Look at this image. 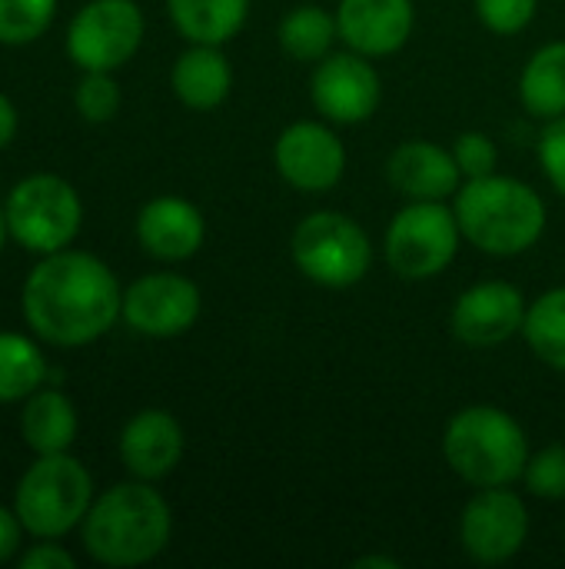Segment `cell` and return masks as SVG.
<instances>
[{
    "label": "cell",
    "mask_w": 565,
    "mask_h": 569,
    "mask_svg": "<svg viewBox=\"0 0 565 569\" xmlns=\"http://www.w3.org/2000/svg\"><path fill=\"white\" fill-rule=\"evenodd\" d=\"M336 27L350 50L370 60L393 57L413 37L416 7L413 0H340Z\"/></svg>",
    "instance_id": "cell-15"
},
{
    "label": "cell",
    "mask_w": 565,
    "mask_h": 569,
    "mask_svg": "<svg viewBox=\"0 0 565 569\" xmlns=\"http://www.w3.org/2000/svg\"><path fill=\"white\" fill-rule=\"evenodd\" d=\"M170 87L176 100L190 110H216L233 90V67L226 53L213 43H190L173 63Z\"/></svg>",
    "instance_id": "cell-19"
},
{
    "label": "cell",
    "mask_w": 565,
    "mask_h": 569,
    "mask_svg": "<svg viewBox=\"0 0 565 569\" xmlns=\"http://www.w3.org/2000/svg\"><path fill=\"white\" fill-rule=\"evenodd\" d=\"M23 317L53 347H87L123 317V290L93 253L57 250L30 270Z\"/></svg>",
    "instance_id": "cell-1"
},
{
    "label": "cell",
    "mask_w": 565,
    "mask_h": 569,
    "mask_svg": "<svg viewBox=\"0 0 565 569\" xmlns=\"http://www.w3.org/2000/svg\"><path fill=\"white\" fill-rule=\"evenodd\" d=\"M20 530H23L20 517L10 513L7 507H0V563H7V560L17 553V547H20Z\"/></svg>",
    "instance_id": "cell-33"
},
{
    "label": "cell",
    "mask_w": 565,
    "mask_h": 569,
    "mask_svg": "<svg viewBox=\"0 0 565 569\" xmlns=\"http://www.w3.org/2000/svg\"><path fill=\"white\" fill-rule=\"evenodd\" d=\"M143 10L137 0H90L67 30V53L80 70L123 67L143 43Z\"/></svg>",
    "instance_id": "cell-10"
},
{
    "label": "cell",
    "mask_w": 565,
    "mask_h": 569,
    "mask_svg": "<svg viewBox=\"0 0 565 569\" xmlns=\"http://www.w3.org/2000/svg\"><path fill=\"white\" fill-rule=\"evenodd\" d=\"M276 173L300 193H326L346 173V143L326 120H296L273 143Z\"/></svg>",
    "instance_id": "cell-12"
},
{
    "label": "cell",
    "mask_w": 565,
    "mask_h": 569,
    "mask_svg": "<svg viewBox=\"0 0 565 569\" xmlns=\"http://www.w3.org/2000/svg\"><path fill=\"white\" fill-rule=\"evenodd\" d=\"M533 520L509 487H483L460 513V547L480 567H500L523 553Z\"/></svg>",
    "instance_id": "cell-9"
},
{
    "label": "cell",
    "mask_w": 565,
    "mask_h": 569,
    "mask_svg": "<svg viewBox=\"0 0 565 569\" xmlns=\"http://www.w3.org/2000/svg\"><path fill=\"white\" fill-rule=\"evenodd\" d=\"M519 100L529 117L556 120L565 113V40L543 43L519 73Z\"/></svg>",
    "instance_id": "cell-22"
},
{
    "label": "cell",
    "mask_w": 565,
    "mask_h": 569,
    "mask_svg": "<svg viewBox=\"0 0 565 569\" xmlns=\"http://www.w3.org/2000/svg\"><path fill=\"white\" fill-rule=\"evenodd\" d=\"M57 0H0V43L23 47L47 33Z\"/></svg>",
    "instance_id": "cell-26"
},
{
    "label": "cell",
    "mask_w": 565,
    "mask_h": 569,
    "mask_svg": "<svg viewBox=\"0 0 565 569\" xmlns=\"http://www.w3.org/2000/svg\"><path fill=\"white\" fill-rule=\"evenodd\" d=\"M473 7L480 23L496 37L523 33L539 13V0H473Z\"/></svg>",
    "instance_id": "cell-29"
},
{
    "label": "cell",
    "mask_w": 565,
    "mask_h": 569,
    "mask_svg": "<svg viewBox=\"0 0 565 569\" xmlns=\"http://www.w3.org/2000/svg\"><path fill=\"white\" fill-rule=\"evenodd\" d=\"M453 210L463 240L490 257H519L533 250L549 223L543 197L526 180L503 173L463 180L453 197Z\"/></svg>",
    "instance_id": "cell-3"
},
{
    "label": "cell",
    "mask_w": 565,
    "mask_h": 569,
    "mask_svg": "<svg viewBox=\"0 0 565 569\" xmlns=\"http://www.w3.org/2000/svg\"><path fill=\"white\" fill-rule=\"evenodd\" d=\"M137 240L150 257L163 263H180L200 253L206 240V220L190 200L163 193L140 207Z\"/></svg>",
    "instance_id": "cell-18"
},
{
    "label": "cell",
    "mask_w": 565,
    "mask_h": 569,
    "mask_svg": "<svg viewBox=\"0 0 565 569\" xmlns=\"http://www.w3.org/2000/svg\"><path fill=\"white\" fill-rule=\"evenodd\" d=\"M20 433L23 443L37 453H67L70 443L77 440V410L70 397L60 390H37L30 393L23 413H20Z\"/></svg>",
    "instance_id": "cell-21"
},
{
    "label": "cell",
    "mask_w": 565,
    "mask_h": 569,
    "mask_svg": "<svg viewBox=\"0 0 565 569\" xmlns=\"http://www.w3.org/2000/svg\"><path fill=\"white\" fill-rule=\"evenodd\" d=\"M313 110L333 127H360L366 123L383 100V80L370 57L356 50L326 53L316 60L310 77Z\"/></svg>",
    "instance_id": "cell-11"
},
{
    "label": "cell",
    "mask_w": 565,
    "mask_h": 569,
    "mask_svg": "<svg viewBox=\"0 0 565 569\" xmlns=\"http://www.w3.org/2000/svg\"><path fill=\"white\" fill-rule=\"evenodd\" d=\"M353 567L356 569H400V560H393V557H380V553H370V557H360V560H353Z\"/></svg>",
    "instance_id": "cell-35"
},
{
    "label": "cell",
    "mask_w": 565,
    "mask_h": 569,
    "mask_svg": "<svg viewBox=\"0 0 565 569\" xmlns=\"http://www.w3.org/2000/svg\"><path fill=\"white\" fill-rule=\"evenodd\" d=\"M167 13L190 43H230L250 17V0H167Z\"/></svg>",
    "instance_id": "cell-20"
},
{
    "label": "cell",
    "mask_w": 565,
    "mask_h": 569,
    "mask_svg": "<svg viewBox=\"0 0 565 569\" xmlns=\"http://www.w3.org/2000/svg\"><path fill=\"white\" fill-rule=\"evenodd\" d=\"M460 243L463 230L446 200H410L386 227L383 257L400 280L423 283L453 267Z\"/></svg>",
    "instance_id": "cell-7"
},
{
    "label": "cell",
    "mask_w": 565,
    "mask_h": 569,
    "mask_svg": "<svg viewBox=\"0 0 565 569\" xmlns=\"http://www.w3.org/2000/svg\"><path fill=\"white\" fill-rule=\"evenodd\" d=\"M203 310L200 287L180 273H147L123 290V320L150 340L183 337Z\"/></svg>",
    "instance_id": "cell-13"
},
{
    "label": "cell",
    "mask_w": 565,
    "mask_h": 569,
    "mask_svg": "<svg viewBox=\"0 0 565 569\" xmlns=\"http://www.w3.org/2000/svg\"><path fill=\"white\" fill-rule=\"evenodd\" d=\"M73 103L87 123H107L120 110V83L107 70H87V77L77 83Z\"/></svg>",
    "instance_id": "cell-27"
},
{
    "label": "cell",
    "mask_w": 565,
    "mask_h": 569,
    "mask_svg": "<svg viewBox=\"0 0 565 569\" xmlns=\"http://www.w3.org/2000/svg\"><path fill=\"white\" fill-rule=\"evenodd\" d=\"M536 153H539V167H543L546 180L553 183L556 193L565 197V113L556 120H546Z\"/></svg>",
    "instance_id": "cell-31"
},
{
    "label": "cell",
    "mask_w": 565,
    "mask_h": 569,
    "mask_svg": "<svg viewBox=\"0 0 565 569\" xmlns=\"http://www.w3.org/2000/svg\"><path fill=\"white\" fill-rule=\"evenodd\" d=\"M386 180L406 200H450L463 187V170L453 147L433 140H403L386 160Z\"/></svg>",
    "instance_id": "cell-17"
},
{
    "label": "cell",
    "mask_w": 565,
    "mask_h": 569,
    "mask_svg": "<svg viewBox=\"0 0 565 569\" xmlns=\"http://www.w3.org/2000/svg\"><path fill=\"white\" fill-rule=\"evenodd\" d=\"M7 233H10V227H7V213L0 210V250H3V240H7Z\"/></svg>",
    "instance_id": "cell-36"
},
{
    "label": "cell",
    "mask_w": 565,
    "mask_h": 569,
    "mask_svg": "<svg viewBox=\"0 0 565 569\" xmlns=\"http://www.w3.org/2000/svg\"><path fill=\"white\" fill-rule=\"evenodd\" d=\"M83 550L90 560L113 569L157 560L173 533L170 503L147 483H117L103 490L83 517Z\"/></svg>",
    "instance_id": "cell-2"
},
{
    "label": "cell",
    "mask_w": 565,
    "mask_h": 569,
    "mask_svg": "<svg viewBox=\"0 0 565 569\" xmlns=\"http://www.w3.org/2000/svg\"><path fill=\"white\" fill-rule=\"evenodd\" d=\"M523 340L546 367L565 373V287H553L529 303Z\"/></svg>",
    "instance_id": "cell-24"
},
{
    "label": "cell",
    "mask_w": 565,
    "mask_h": 569,
    "mask_svg": "<svg viewBox=\"0 0 565 569\" xmlns=\"http://www.w3.org/2000/svg\"><path fill=\"white\" fill-rule=\"evenodd\" d=\"M17 133V107L10 103L7 93H0V150L13 140Z\"/></svg>",
    "instance_id": "cell-34"
},
{
    "label": "cell",
    "mask_w": 565,
    "mask_h": 569,
    "mask_svg": "<svg viewBox=\"0 0 565 569\" xmlns=\"http://www.w3.org/2000/svg\"><path fill=\"white\" fill-rule=\"evenodd\" d=\"M523 483L536 500H565V443L536 450L526 463Z\"/></svg>",
    "instance_id": "cell-28"
},
{
    "label": "cell",
    "mask_w": 565,
    "mask_h": 569,
    "mask_svg": "<svg viewBox=\"0 0 565 569\" xmlns=\"http://www.w3.org/2000/svg\"><path fill=\"white\" fill-rule=\"evenodd\" d=\"M47 360L40 347L20 333H0V403H17L40 390Z\"/></svg>",
    "instance_id": "cell-25"
},
{
    "label": "cell",
    "mask_w": 565,
    "mask_h": 569,
    "mask_svg": "<svg viewBox=\"0 0 565 569\" xmlns=\"http://www.w3.org/2000/svg\"><path fill=\"white\" fill-rule=\"evenodd\" d=\"M529 300L519 287L506 280H483L463 290L450 310V330L460 343L490 350L509 343L516 333H523Z\"/></svg>",
    "instance_id": "cell-14"
},
{
    "label": "cell",
    "mask_w": 565,
    "mask_h": 569,
    "mask_svg": "<svg viewBox=\"0 0 565 569\" xmlns=\"http://www.w3.org/2000/svg\"><path fill=\"white\" fill-rule=\"evenodd\" d=\"M280 50L296 63H316L326 53H333V43L340 40L336 13L323 10L320 3H300L283 13L276 27Z\"/></svg>",
    "instance_id": "cell-23"
},
{
    "label": "cell",
    "mask_w": 565,
    "mask_h": 569,
    "mask_svg": "<svg viewBox=\"0 0 565 569\" xmlns=\"http://www.w3.org/2000/svg\"><path fill=\"white\" fill-rule=\"evenodd\" d=\"M7 227L10 237L30 253H57L67 250L80 233L83 207L77 190L57 173H33L20 180L7 197Z\"/></svg>",
    "instance_id": "cell-8"
},
{
    "label": "cell",
    "mask_w": 565,
    "mask_h": 569,
    "mask_svg": "<svg viewBox=\"0 0 565 569\" xmlns=\"http://www.w3.org/2000/svg\"><path fill=\"white\" fill-rule=\"evenodd\" d=\"M90 503L93 480L87 467L67 453H47L17 483L13 513L37 540H60L83 523Z\"/></svg>",
    "instance_id": "cell-6"
},
{
    "label": "cell",
    "mask_w": 565,
    "mask_h": 569,
    "mask_svg": "<svg viewBox=\"0 0 565 569\" xmlns=\"http://www.w3.org/2000/svg\"><path fill=\"white\" fill-rule=\"evenodd\" d=\"M186 450V437L180 420L170 410H140L127 420L120 433V460L137 480H163L170 477Z\"/></svg>",
    "instance_id": "cell-16"
},
{
    "label": "cell",
    "mask_w": 565,
    "mask_h": 569,
    "mask_svg": "<svg viewBox=\"0 0 565 569\" xmlns=\"http://www.w3.org/2000/svg\"><path fill=\"white\" fill-rule=\"evenodd\" d=\"M290 257L310 283L326 290H350L370 277L373 240L350 213L313 210L296 223L290 237Z\"/></svg>",
    "instance_id": "cell-5"
},
{
    "label": "cell",
    "mask_w": 565,
    "mask_h": 569,
    "mask_svg": "<svg viewBox=\"0 0 565 569\" xmlns=\"http://www.w3.org/2000/svg\"><path fill=\"white\" fill-rule=\"evenodd\" d=\"M443 457L463 483L483 490L523 480L533 450L516 417L496 403H473L450 417L443 430Z\"/></svg>",
    "instance_id": "cell-4"
},
{
    "label": "cell",
    "mask_w": 565,
    "mask_h": 569,
    "mask_svg": "<svg viewBox=\"0 0 565 569\" xmlns=\"http://www.w3.org/2000/svg\"><path fill=\"white\" fill-rule=\"evenodd\" d=\"M453 157L463 170V180H476V177H490L500 167V147L490 133L483 130H466L456 137L453 143Z\"/></svg>",
    "instance_id": "cell-30"
},
{
    "label": "cell",
    "mask_w": 565,
    "mask_h": 569,
    "mask_svg": "<svg viewBox=\"0 0 565 569\" xmlns=\"http://www.w3.org/2000/svg\"><path fill=\"white\" fill-rule=\"evenodd\" d=\"M77 560L57 543H37L20 557V569H73Z\"/></svg>",
    "instance_id": "cell-32"
}]
</instances>
